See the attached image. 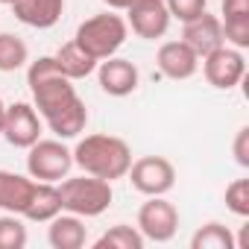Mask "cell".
<instances>
[{"mask_svg": "<svg viewBox=\"0 0 249 249\" xmlns=\"http://www.w3.org/2000/svg\"><path fill=\"white\" fill-rule=\"evenodd\" d=\"M226 208L237 217H249V179H234L226 188Z\"/></svg>", "mask_w": 249, "mask_h": 249, "instance_id": "obj_25", "label": "cell"}, {"mask_svg": "<svg viewBox=\"0 0 249 249\" xmlns=\"http://www.w3.org/2000/svg\"><path fill=\"white\" fill-rule=\"evenodd\" d=\"M62 211V194L56 182H36L33 185V196L24 208V220L30 223H50L56 214Z\"/></svg>", "mask_w": 249, "mask_h": 249, "instance_id": "obj_16", "label": "cell"}, {"mask_svg": "<svg viewBox=\"0 0 249 249\" xmlns=\"http://www.w3.org/2000/svg\"><path fill=\"white\" fill-rule=\"evenodd\" d=\"M33 176H21L12 170H0V211L9 214H24L30 196H33Z\"/></svg>", "mask_w": 249, "mask_h": 249, "instance_id": "obj_17", "label": "cell"}, {"mask_svg": "<svg viewBox=\"0 0 249 249\" xmlns=\"http://www.w3.org/2000/svg\"><path fill=\"white\" fill-rule=\"evenodd\" d=\"M0 3H6V6H9V3H12V0H0Z\"/></svg>", "mask_w": 249, "mask_h": 249, "instance_id": "obj_31", "label": "cell"}, {"mask_svg": "<svg viewBox=\"0 0 249 249\" xmlns=\"http://www.w3.org/2000/svg\"><path fill=\"white\" fill-rule=\"evenodd\" d=\"M59 194H62V211H71L76 217H100L111 199H114V191H111V182L106 179H97V176H73L59 185Z\"/></svg>", "mask_w": 249, "mask_h": 249, "instance_id": "obj_4", "label": "cell"}, {"mask_svg": "<svg viewBox=\"0 0 249 249\" xmlns=\"http://www.w3.org/2000/svg\"><path fill=\"white\" fill-rule=\"evenodd\" d=\"M156 62H159V71H161L167 79H176V82L191 79V76L199 71V56H196L182 38H179V41H164V44L159 47Z\"/></svg>", "mask_w": 249, "mask_h": 249, "instance_id": "obj_12", "label": "cell"}, {"mask_svg": "<svg viewBox=\"0 0 249 249\" xmlns=\"http://www.w3.org/2000/svg\"><path fill=\"white\" fill-rule=\"evenodd\" d=\"M176 229H179L176 205L164 196H147V202L138 208V231L144 234V240L167 243L176 237Z\"/></svg>", "mask_w": 249, "mask_h": 249, "instance_id": "obj_8", "label": "cell"}, {"mask_svg": "<svg viewBox=\"0 0 249 249\" xmlns=\"http://www.w3.org/2000/svg\"><path fill=\"white\" fill-rule=\"evenodd\" d=\"M97 82L108 97H129V94L138 91L141 73L129 59L108 56V59L97 62Z\"/></svg>", "mask_w": 249, "mask_h": 249, "instance_id": "obj_11", "label": "cell"}, {"mask_svg": "<svg viewBox=\"0 0 249 249\" xmlns=\"http://www.w3.org/2000/svg\"><path fill=\"white\" fill-rule=\"evenodd\" d=\"M71 153H73V164L82 173L106 179V182L123 179L132 164V150L126 141L114 135H100V132L79 138V144Z\"/></svg>", "mask_w": 249, "mask_h": 249, "instance_id": "obj_1", "label": "cell"}, {"mask_svg": "<svg viewBox=\"0 0 249 249\" xmlns=\"http://www.w3.org/2000/svg\"><path fill=\"white\" fill-rule=\"evenodd\" d=\"M53 62H56V68H59V73L62 76H68V79H85V76H91L94 71H97V59H91L76 41H68V44H62L56 53H53Z\"/></svg>", "mask_w": 249, "mask_h": 249, "instance_id": "obj_19", "label": "cell"}, {"mask_svg": "<svg viewBox=\"0 0 249 249\" xmlns=\"http://www.w3.org/2000/svg\"><path fill=\"white\" fill-rule=\"evenodd\" d=\"M202 73H205L208 85L220 88V91H229V88L240 85L243 76H246L243 50H237L231 44H220L217 50H211L208 56H202Z\"/></svg>", "mask_w": 249, "mask_h": 249, "instance_id": "obj_7", "label": "cell"}, {"mask_svg": "<svg viewBox=\"0 0 249 249\" xmlns=\"http://www.w3.org/2000/svg\"><path fill=\"white\" fill-rule=\"evenodd\" d=\"M27 246V226L21 214H3L0 217V249H24Z\"/></svg>", "mask_w": 249, "mask_h": 249, "instance_id": "obj_23", "label": "cell"}, {"mask_svg": "<svg viewBox=\"0 0 249 249\" xmlns=\"http://www.w3.org/2000/svg\"><path fill=\"white\" fill-rule=\"evenodd\" d=\"M191 249H237V240L223 223H205L194 231Z\"/></svg>", "mask_w": 249, "mask_h": 249, "instance_id": "obj_22", "label": "cell"}, {"mask_svg": "<svg viewBox=\"0 0 249 249\" xmlns=\"http://www.w3.org/2000/svg\"><path fill=\"white\" fill-rule=\"evenodd\" d=\"M3 117H6V103L0 100V132H3Z\"/></svg>", "mask_w": 249, "mask_h": 249, "instance_id": "obj_30", "label": "cell"}, {"mask_svg": "<svg viewBox=\"0 0 249 249\" xmlns=\"http://www.w3.org/2000/svg\"><path fill=\"white\" fill-rule=\"evenodd\" d=\"M12 12L21 24L33 30H50L65 12V0H12Z\"/></svg>", "mask_w": 249, "mask_h": 249, "instance_id": "obj_14", "label": "cell"}, {"mask_svg": "<svg viewBox=\"0 0 249 249\" xmlns=\"http://www.w3.org/2000/svg\"><path fill=\"white\" fill-rule=\"evenodd\" d=\"M41 126H44V120L33 103H12V106H6L3 132L0 135L18 150H30L41 138Z\"/></svg>", "mask_w": 249, "mask_h": 249, "instance_id": "obj_9", "label": "cell"}, {"mask_svg": "<svg viewBox=\"0 0 249 249\" xmlns=\"http://www.w3.org/2000/svg\"><path fill=\"white\" fill-rule=\"evenodd\" d=\"M103 3H106L111 12H126V9L135 3V0H103Z\"/></svg>", "mask_w": 249, "mask_h": 249, "instance_id": "obj_29", "label": "cell"}, {"mask_svg": "<svg viewBox=\"0 0 249 249\" xmlns=\"http://www.w3.org/2000/svg\"><path fill=\"white\" fill-rule=\"evenodd\" d=\"M129 182L144 196H164L176 185V167L164 156H144L129 164Z\"/></svg>", "mask_w": 249, "mask_h": 249, "instance_id": "obj_6", "label": "cell"}, {"mask_svg": "<svg viewBox=\"0 0 249 249\" xmlns=\"http://www.w3.org/2000/svg\"><path fill=\"white\" fill-rule=\"evenodd\" d=\"M44 123H47V129H50L56 138L68 141V138H76V135L85 132V126H88V108H85V103L76 97L71 106H65L62 111H56V114L47 117Z\"/></svg>", "mask_w": 249, "mask_h": 249, "instance_id": "obj_18", "label": "cell"}, {"mask_svg": "<svg viewBox=\"0 0 249 249\" xmlns=\"http://www.w3.org/2000/svg\"><path fill=\"white\" fill-rule=\"evenodd\" d=\"M231 153H234V161L240 167H249V126H240L237 129L234 144H231Z\"/></svg>", "mask_w": 249, "mask_h": 249, "instance_id": "obj_27", "label": "cell"}, {"mask_svg": "<svg viewBox=\"0 0 249 249\" xmlns=\"http://www.w3.org/2000/svg\"><path fill=\"white\" fill-rule=\"evenodd\" d=\"M73 167V153L62 138H38L27 150V173L36 182H62Z\"/></svg>", "mask_w": 249, "mask_h": 249, "instance_id": "obj_5", "label": "cell"}, {"mask_svg": "<svg viewBox=\"0 0 249 249\" xmlns=\"http://www.w3.org/2000/svg\"><path fill=\"white\" fill-rule=\"evenodd\" d=\"M30 62V47L15 33H0V73H15Z\"/></svg>", "mask_w": 249, "mask_h": 249, "instance_id": "obj_21", "label": "cell"}, {"mask_svg": "<svg viewBox=\"0 0 249 249\" xmlns=\"http://www.w3.org/2000/svg\"><path fill=\"white\" fill-rule=\"evenodd\" d=\"M170 12L164 6V0H135L126 9V27H132V33L138 38L156 41L170 30Z\"/></svg>", "mask_w": 249, "mask_h": 249, "instance_id": "obj_10", "label": "cell"}, {"mask_svg": "<svg viewBox=\"0 0 249 249\" xmlns=\"http://www.w3.org/2000/svg\"><path fill=\"white\" fill-rule=\"evenodd\" d=\"M27 85L33 94V106L41 114V120L53 117L56 111H62L65 106H71L79 94L73 88V79L62 76L53 56H38L36 62H30L27 68Z\"/></svg>", "mask_w": 249, "mask_h": 249, "instance_id": "obj_2", "label": "cell"}, {"mask_svg": "<svg viewBox=\"0 0 249 249\" xmlns=\"http://www.w3.org/2000/svg\"><path fill=\"white\" fill-rule=\"evenodd\" d=\"M182 41H185L199 59L208 56L211 50H217L220 44H226V41H223V24H220V18H217V15H208V12L196 15L194 21L185 24Z\"/></svg>", "mask_w": 249, "mask_h": 249, "instance_id": "obj_13", "label": "cell"}, {"mask_svg": "<svg viewBox=\"0 0 249 249\" xmlns=\"http://www.w3.org/2000/svg\"><path fill=\"white\" fill-rule=\"evenodd\" d=\"M223 41L237 47V50H246L249 47V15H226L223 21Z\"/></svg>", "mask_w": 249, "mask_h": 249, "instance_id": "obj_24", "label": "cell"}, {"mask_svg": "<svg viewBox=\"0 0 249 249\" xmlns=\"http://www.w3.org/2000/svg\"><path fill=\"white\" fill-rule=\"evenodd\" d=\"M164 6H167L170 18H176V21L188 24V21H194L196 15H202V12H205L208 0H164Z\"/></svg>", "mask_w": 249, "mask_h": 249, "instance_id": "obj_26", "label": "cell"}, {"mask_svg": "<svg viewBox=\"0 0 249 249\" xmlns=\"http://www.w3.org/2000/svg\"><path fill=\"white\" fill-rule=\"evenodd\" d=\"M226 15H249V0H223V18Z\"/></svg>", "mask_w": 249, "mask_h": 249, "instance_id": "obj_28", "label": "cell"}, {"mask_svg": "<svg viewBox=\"0 0 249 249\" xmlns=\"http://www.w3.org/2000/svg\"><path fill=\"white\" fill-rule=\"evenodd\" d=\"M144 234L138 231V226H126V223H117L108 231H103L94 240V249H144Z\"/></svg>", "mask_w": 249, "mask_h": 249, "instance_id": "obj_20", "label": "cell"}, {"mask_svg": "<svg viewBox=\"0 0 249 249\" xmlns=\"http://www.w3.org/2000/svg\"><path fill=\"white\" fill-rule=\"evenodd\" d=\"M126 36H129V27L120 15L114 12H103V15H94L88 21H82L76 27V36L73 41L97 62L108 59V56H117V50L126 44Z\"/></svg>", "mask_w": 249, "mask_h": 249, "instance_id": "obj_3", "label": "cell"}, {"mask_svg": "<svg viewBox=\"0 0 249 249\" xmlns=\"http://www.w3.org/2000/svg\"><path fill=\"white\" fill-rule=\"evenodd\" d=\"M47 240H50L53 249H82L85 240H88V229H85L82 217H76L71 211H59L50 220Z\"/></svg>", "mask_w": 249, "mask_h": 249, "instance_id": "obj_15", "label": "cell"}]
</instances>
